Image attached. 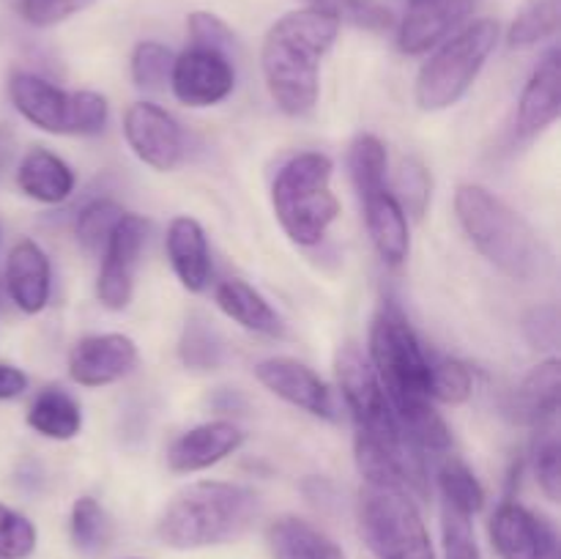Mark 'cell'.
<instances>
[{"label":"cell","mask_w":561,"mask_h":559,"mask_svg":"<svg viewBox=\"0 0 561 559\" xmlns=\"http://www.w3.org/2000/svg\"><path fill=\"white\" fill-rule=\"evenodd\" d=\"M340 22L318 9H296L268 27L261 69L268 96L285 115H307L321 93V60L337 42Z\"/></svg>","instance_id":"6da1fadb"},{"label":"cell","mask_w":561,"mask_h":559,"mask_svg":"<svg viewBox=\"0 0 561 559\" xmlns=\"http://www.w3.org/2000/svg\"><path fill=\"white\" fill-rule=\"evenodd\" d=\"M261 499L252 488L201 480L181 488L157 521V537L175 551L222 546L244 535L257 518Z\"/></svg>","instance_id":"7a4b0ae2"},{"label":"cell","mask_w":561,"mask_h":559,"mask_svg":"<svg viewBox=\"0 0 561 559\" xmlns=\"http://www.w3.org/2000/svg\"><path fill=\"white\" fill-rule=\"evenodd\" d=\"M455 214L474 250L510 280L531 283L546 274L551 255L540 236L491 190L480 184H460L455 192Z\"/></svg>","instance_id":"3957f363"},{"label":"cell","mask_w":561,"mask_h":559,"mask_svg":"<svg viewBox=\"0 0 561 559\" xmlns=\"http://www.w3.org/2000/svg\"><path fill=\"white\" fill-rule=\"evenodd\" d=\"M367 360H370L400 425L433 409L431 360L411 329L409 318L392 301H383L373 318Z\"/></svg>","instance_id":"277c9868"},{"label":"cell","mask_w":561,"mask_h":559,"mask_svg":"<svg viewBox=\"0 0 561 559\" xmlns=\"http://www.w3.org/2000/svg\"><path fill=\"white\" fill-rule=\"evenodd\" d=\"M332 159L321 151L296 153L279 168L272 184V206L294 244H318L337 219L340 201L332 192Z\"/></svg>","instance_id":"5b68a950"},{"label":"cell","mask_w":561,"mask_h":559,"mask_svg":"<svg viewBox=\"0 0 561 559\" xmlns=\"http://www.w3.org/2000/svg\"><path fill=\"white\" fill-rule=\"evenodd\" d=\"M499 44L496 20H474L447 36L431 58L420 66L414 82V102L425 113H442L469 93L482 66Z\"/></svg>","instance_id":"8992f818"},{"label":"cell","mask_w":561,"mask_h":559,"mask_svg":"<svg viewBox=\"0 0 561 559\" xmlns=\"http://www.w3.org/2000/svg\"><path fill=\"white\" fill-rule=\"evenodd\" d=\"M359 526L376 559H436L431 532L403 488L362 486Z\"/></svg>","instance_id":"52a82bcc"},{"label":"cell","mask_w":561,"mask_h":559,"mask_svg":"<svg viewBox=\"0 0 561 559\" xmlns=\"http://www.w3.org/2000/svg\"><path fill=\"white\" fill-rule=\"evenodd\" d=\"M334 370H337L340 392H343L351 420H354L356 438H370V442L387 444V447L411 444L400 431L398 417H394L392 403H389L370 360L354 343L340 345Z\"/></svg>","instance_id":"ba28073f"},{"label":"cell","mask_w":561,"mask_h":559,"mask_svg":"<svg viewBox=\"0 0 561 559\" xmlns=\"http://www.w3.org/2000/svg\"><path fill=\"white\" fill-rule=\"evenodd\" d=\"M148 225L140 214H129L118 219L113 233L104 241V261L96 277V296L107 310H124L135 294V274L140 263L142 247L148 241Z\"/></svg>","instance_id":"9c48e42d"},{"label":"cell","mask_w":561,"mask_h":559,"mask_svg":"<svg viewBox=\"0 0 561 559\" xmlns=\"http://www.w3.org/2000/svg\"><path fill=\"white\" fill-rule=\"evenodd\" d=\"M170 88L175 99L186 107H211L225 102L236 88V69L230 55L222 49L197 47L192 44L175 55L170 69Z\"/></svg>","instance_id":"30bf717a"},{"label":"cell","mask_w":561,"mask_h":559,"mask_svg":"<svg viewBox=\"0 0 561 559\" xmlns=\"http://www.w3.org/2000/svg\"><path fill=\"white\" fill-rule=\"evenodd\" d=\"M124 137L131 153L159 173H170L184 159V132L179 121L153 102H135L126 110Z\"/></svg>","instance_id":"8fae6325"},{"label":"cell","mask_w":561,"mask_h":559,"mask_svg":"<svg viewBox=\"0 0 561 559\" xmlns=\"http://www.w3.org/2000/svg\"><path fill=\"white\" fill-rule=\"evenodd\" d=\"M491 543L499 559H557V526L526 504L502 502L491 518Z\"/></svg>","instance_id":"7c38bea8"},{"label":"cell","mask_w":561,"mask_h":559,"mask_svg":"<svg viewBox=\"0 0 561 559\" xmlns=\"http://www.w3.org/2000/svg\"><path fill=\"white\" fill-rule=\"evenodd\" d=\"M137 343L129 334H88L69 351V376L80 387H107L135 370Z\"/></svg>","instance_id":"4fadbf2b"},{"label":"cell","mask_w":561,"mask_h":559,"mask_svg":"<svg viewBox=\"0 0 561 559\" xmlns=\"http://www.w3.org/2000/svg\"><path fill=\"white\" fill-rule=\"evenodd\" d=\"M255 378L285 403L321 420H334L337 409H334L332 389L305 362L290 360V356H268L255 365Z\"/></svg>","instance_id":"5bb4252c"},{"label":"cell","mask_w":561,"mask_h":559,"mask_svg":"<svg viewBox=\"0 0 561 559\" xmlns=\"http://www.w3.org/2000/svg\"><path fill=\"white\" fill-rule=\"evenodd\" d=\"M561 113V55L559 49H548L531 77L526 80L515 113V137L531 140L548 126L557 124Z\"/></svg>","instance_id":"9a60e30c"},{"label":"cell","mask_w":561,"mask_h":559,"mask_svg":"<svg viewBox=\"0 0 561 559\" xmlns=\"http://www.w3.org/2000/svg\"><path fill=\"white\" fill-rule=\"evenodd\" d=\"M244 444V433L228 420H211L190 427L168 447V466L179 475H192L217 466Z\"/></svg>","instance_id":"2e32d148"},{"label":"cell","mask_w":561,"mask_h":559,"mask_svg":"<svg viewBox=\"0 0 561 559\" xmlns=\"http://www.w3.org/2000/svg\"><path fill=\"white\" fill-rule=\"evenodd\" d=\"M9 96L27 124L49 135H69L71 91L53 85L33 71H14L9 77Z\"/></svg>","instance_id":"e0dca14e"},{"label":"cell","mask_w":561,"mask_h":559,"mask_svg":"<svg viewBox=\"0 0 561 559\" xmlns=\"http://www.w3.org/2000/svg\"><path fill=\"white\" fill-rule=\"evenodd\" d=\"M474 0H411L398 31L405 55H425L436 49L460 22L469 16Z\"/></svg>","instance_id":"ac0fdd59"},{"label":"cell","mask_w":561,"mask_h":559,"mask_svg":"<svg viewBox=\"0 0 561 559\" xmlns=\"http://www.w3.org/2000/svg\"><path fill=\"white\" fill-rule=\"evenodd\" d=\"M3 288L25 316H36L47 307L49 294H53V266H49L47 252L36 241L22 239L11 247Z\"/></svg>","instance_id":"d6986e66"},{"label":"cell","mask_w":561,"mask_h":559,"mask_svg":"<svg viewBox=\"0 0 561 559\" xmlns=\"http://www.w3.org/2000/svg\"><path fill=\"white\" fill-rule=\"evenodd\" d=\"M561 395V362L548 356L546 362L531 367L510 398V417L520 425L542 427L557 422Z\"/></svg>","instance_id":"ffe728a7"},{"label":"cell","mask_w":561,"mask_h":559,"mask_svg":"<svg viewBox=\"0 0 561 559\" xmlns=\"http://www.w3.org/2000/svg\"><path fill=\"white\" fill-rule=\"evenodd\" d=\"M164 247L179 283L192 294H201L211 280V250L203 225L195 217L181 214L168 225Z\"/></svg>","instance_id":"44dd1931"},{"label":"cell","mask_w":561,"mask_h":559,"mask_svg":"<svg viewBox=\"0 0 561 559\" xmlns=\"http://www.w3.org/2000/svg\"><path fill=\"white\" fill-rule=\"evenodd\" d=\"M365 208V225L370 233L373 247L389 266H400L409 258L411 236H409V217L392 190H381L376 195L362 197Z\"/></svg>","instance_id":"7402d4cb"},{"label":"cell","mask_w":561,"mask_h":559,"mask_svg":"<svg viewBox=\"0 0 561 559\" xmlns=\"http://www.w3.org/2000/svg\"><path fill=\"white\" fill-rule=\"evenodd\" d=\"M75 170L44 146L31 148L16 168V186L22 195L36 203H47V206L64 203L75 192Z\"/></svg>","instance_id":"603a6c76"},{"label":"cell","mask_w":561,"mask_h":559,"mask_svg":"<svg viewBox=\"0 0 561 559\" xmlns=\"http://www.w3.org/2000/svg\"><path fill=\"white\" fill-rule=\"evenodd\" d=\"M268 548L274 559H348L327 532L299 515H283L268 526Z\"/></svg>","instance_id":"cb8c5ba5"},{"label":"cell","mask_w":561,"mask_h":559,"mask_svg":"<svg viewBox=\"0 0 561 559\" xmlns=\"http://www.w3.org/2000/svg\"><path fill=\"white\" fill-rule=\"evenodd\" d=\"M214 299H217V307L230 321L250 329V332L268 334V338L283 332V318L277 316V310L268 305V299L261 290H255L244 280H225V283H219Z\"/></svg>","instance_id":"d4e9b609"},{"label":"cell","mask_w":561,"mask_h":559,"mask_svg":"<svg viewBox=\"0 0 561 559\" xmlns=\"http://www.w3.org/2000/svg\"><path fill=\"white\" fill-rule=\"evenodd\" d=\"M27 425L44 438L69 442L82 431V409L66 389L47 387L27 409Z\"/></svg>","instance_id":"484cf974"},{"label":"cell","mask_w":561,"mask_h":559,"mask_svg":"<svg viewBox=\"0 0 561 559\" xmlns=\"http://www.w3.org/2000/svg\"><path fill=\"white\" fill-rule=\"evenodd\" d=\"M179 356L190 370H217L225 360V340L206 312H190L179 340Z\"/></svg>","instance_id":"4316f807"},{"label":"cell","mask_w":561,"mask_h":559,"mask_svg":"<svg viewBox=\"0 0 561 559\" xmlns=\"http://www.w3.org/2000/svg\"><path fill=\"white\" fill-rule=\"evenodd\" d=\"M438 491H442L444 504L455 507L458 513H466L474 518L482 507H485V488L477 480L471 466L460 460L458 455L447 453L438 464Z\"/></svg>","instance_id":"83f0119b"},{"label":"cell","mask_w":561,"mask_h":559,"mask_svg":"<svg viewBox=\"0 0 561 559\" xmlns=\"http://www.w3.org/2000/svg\"><path fill=\"white\" fill-rule=\"evenodd\" d=\"M348 170L359 197L387 190L389 157L383 142L376 135H356L348 148Z\"/></svg>","instance_id":"f1b7e54d"},{"label":"cell","mask_w":561,"mask_h":559,"mask_svg":"<svg viewBox=\"0 0 561 559\" xmlns=\"http://www.w3.org/2000/svg\"><path fill=\"white\" fill-rule=\"evenodd\" d=\"M559 14L561 0H526L524 9L515 14L513 25H510L507 44L513 49H526L557 36Z\"/></svg>","instance_id":"f546056e"},{"label":"cell","mask_w":561,"mask_h":559,"mask_svg":"<svg viewBox=\"0 0 561 559\" xmlns=\"http://www.w3.org/2000/svg\"><path fill=\"white\" fill-rule=\"evenodd\" d=\"M310 9L323 11L340 25H354L362 31L387 33L394 27V16L381 0H307Z\"/></svg>","instance_id":"4dcf8cb0"},{"label":"cell","mask_w":561,"mask_h":559,"mask_svg":"<svg viewBox=\"0 0 561 559\" xmlns=\"http://www.w3.org/2000/svg\"><path fill=\"white\" fill-rule=\"evenodd\" d=\"M71 540L82 554H96L107 546L110 535H113V524L110 515L104 513L102 504L93 497H80L71 504Z\"/></svg>","instance_id":"1f68e13d"},{"label":"cell","mask_w":561,"mask_h":559,"mask_svg":"<svg viewBox=\"0 0 561 559\" xmlns=\"http://www.w3.org/2000/svg\"><path fill=\"white\" fill-rule=\"evenodd\" d=\"M124 206L110 201V197H93V201H88L85 206L80 208L75 223L80 244L85 247V250H102L107 236L113 233V228L118 225V219L124 217Z\"/></svg>","instance_id":"d6a6232c"},{"label":"cell","mask_w":561,"mask_h":559,"mask_svg":"<svg viewBox=\"0 0 561 559\" xmlns=\"http://www.w3.org/2000/svg\"><path fill=\"white\" fill-rule=\"evenodd\" d=\"M559 436L557 425L535 427V444H531V469H535L537 486L542 488L551 502H559L561 497V464H559Z\"/></svg>","instance_id":"836d02e7"},{"label":"cell","mask_w":561,"mask_h":559,"mask_svg":"<svg viewBox=\"0 0 561 559\" xmlns=\"http://www.w3.org/2000/svg\"><path fill=\"white\" fill-rule=\"evenodd\" d=\"M173 49L159 42H140L131 53L129 69L131 80L142 91H162L164 82H170V69H173Z\"/></svg>","instance_id":"e575fe53"},{"label":"cell","mask_w":561,"mask_h":559,"mask_svg":"<svg viewBox=\"0 0 561 559\" xmlns=\"http://www.w3.org/2000/svg\"><path fill=\"white\" fill-rule=\"evenodd\" d=\"M474 392V378L471 370L455 356H442L431 362V398L438 403L460 406Z\"/></svg>","instance_id":"d590c367"},{"label":"cell","mask_w":561,"mask_h":559,"mask_svg":"<svg viewBox=\"0 0 561 559\" xmlns=\"http://www.w3.org/2000/svg\"><path fill=\"white\" fill-rule=\"evenodd\" d=\"M431 190L433 181L431 173H427L425 164L420 159H403L398 170V179H394V192L398 203L403 206L405 214H414V217H422L431 203Z\"/></svg>","instance_id":"8d00e7d4"},{"label":"cell","mask_w":561,"mask_h":559,"mask_svg":"<svg viewBox=\"0 0 561 559\" xmlns=\"http://www.w3.org/2000/svg\"><path fill=\"white\" fill-rule=\"evenodd\" d=\"M442 546L444 559H482L471 515L458 513L449 504H442Z\"/></svg>","instance_id":"74e56055"},{"label":"cell","mask_w":561,"mask_h":559,"mask_svg":"<svg viewBox=\"0 0 561 559\" xmlns=\"http://www.w3.org/2000/svg\"><path fill=\"white\" fill-rule=\"evenodd\" d=\"M38 532L27 515L0 504V559H27L36 551Z\"/></svg>","instance_id":"f35d334b"},{"label":"cell","mask_w":561,"mask_h":559,"mask_svg":"<svg viewBox=\"0 0 561 559\" xmlns=\"http://www.w3.org/2000/svg\"><path fill=\"white\" fill-rule=\"evenodd\" d=\"M110 104L102 93L96 91H71V118L69 135L91 137L104 132L107 126Z\"/></svg>","instance_id":"ab89813d"},{"label":"cell","mask_w":561,"mask_h":559,"mask_svg":"<svg viewBox=\"0 0 561 559\" xmlns=\"http://www.w3.org/2000/svg\"><path fill=\"white\" fill-rule=\"evenodd\" d=\"M520 327H524V334L531 343V349L557 351L561 338V316L559 307L553 305V301H548V305H535L531 310H526Z\"/></svg>","instance_id":"60d3db41"},{"label":"cell","mask_w":561,"mask_h":559,"mask_svg":"<svg viewBox=\"0 0 561 559\" xmlns=\"http://www.w3.org/2000/svg\"><path fill=\"white\" fill-rule=\"evenodd\" d=\"M186 31H190L192 44H197V47H211L230 53V47L236 44L233 31H230L217 14H208V11H195V14H190Z\"/></svg>","instance_id":"b9f144b4"},{"label":"cell","mask_w":561,"mask_h":559,"mask_svg":"<svg viewBox=\"0 0 561 559\" xmlns=\"http://www.w3.org/2000/svg\"><path fill=\"white\" fill-rule=\"evenodd\" d=\"M88 3H91V0H20V14L25 16V22H31V25L49 27L69 20L71 14L85 9Z\"/></svg>","instance_id":"7bdbcfd3"},{"label":"cell","mask_w":561,"mask_h":559,"mask_svg":"<svg viewBox=\"0 0 561 559\" xmlns=\"http://www.w3.org/2000/svg\"><path fill=\"white\" fill-rule=\"evenodd\" d=\"M27 389V376L14 365H5L0 362V400L20 398Z\"/></svg>","instance_id":"ee69618b"},{"label":"cell","mask_w":561,"mask_h":559,"mask_svg":"<svg viewBox=\"0 0 561 559\" xmlns=\"http://www.w3.org/2000/svg\"><path fill=\"white\" fill-rule=\"evenodd\" d=\"M14 151H16L14 129L5 124H0V175L5 173V168H9L11 159H14Z\"/></svg>","instance_id":"f6af8a7d"},{"label":"cell","mask_w":561,"mask_h":559,"mask_svg":"<svg viewBox=\"0 0 561 559\" xmlns=\"http://www.w3.org/2000/svg\"><path fill=\"white\" fill-rule=\"evenodd\" d=\"M0 294H3V280H0Z\"/></svg>","instance_id":"bcb514c9"}]
</instances>
